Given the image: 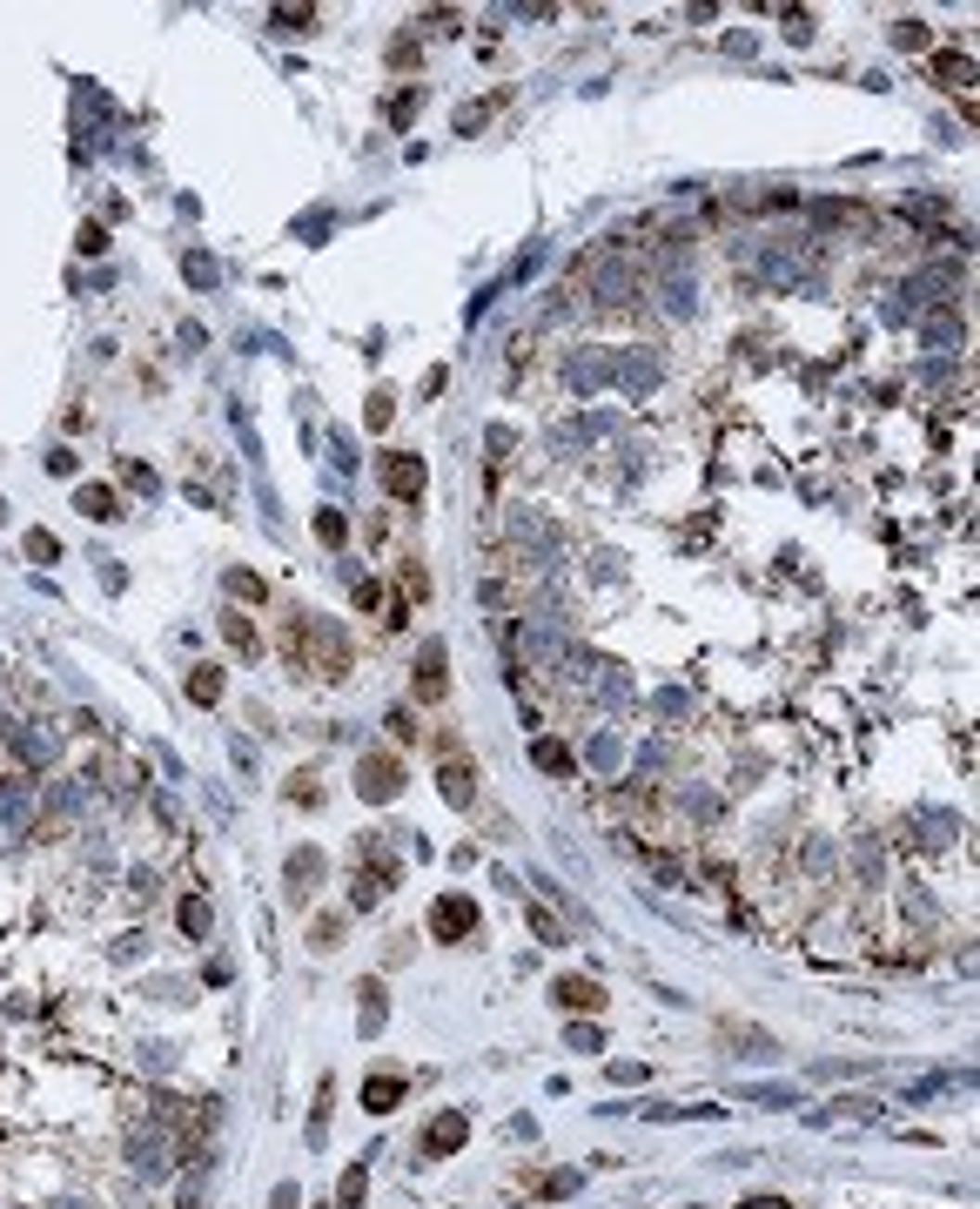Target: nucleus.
Returning <instances> with one entry per match:
<instances>
[{
	"label": "nucleus",
	"mask_w": 980,
	"mask_h": 1209,
	"mask_svg": "<svg viewBox=\"0 0 980 1209\" xmlns=\"http://www.w3.org/2000/svg\"><path fill=\"white\" fill-rule=\"evenodd\" d=\"M477 928V901L471 894H444L437 907H430V934H437V941H464Z\"/></svg>",
	"instance_id": "f257e3e1"
},
{
	"label": "nucleus",
	"mask_w": 980,
	"mask_h": 1209,
	"mask_svg": "<svg viewBox=\"0 0 980 1209\" xmlns=\"http://www.w3.org/2000/svg\"><path fill=\"white\" fill-rule=\"evenodd\" d=\"M356 793H363V800H396V793H403V766H396L390 753H369V760L356 766Z\"/></svg>",
	"instance_id": "f03ea898"
},
{
	"label": "nucleus",
	"mask_w": 980,
	"mask_h": 1209,
	"mask_svg": "<svg viewBox=\"0 0 980 1209\" xmlns=\"http://www.w3.org/2000/svg\"><path fill=\"white\" fill-rule=\"evenodd\" d=\"M383 491L390 498H403V504H410V498H423V457H383Z\"/></svg>",
	"instance_id": "7ed1b4c3"
},
{
	"label": "nucleus",
	"mask_w": 980,
	"mask_h": 1209,
	"mask_svg": "<svg viewBox=\"0 0 980 1209\" xmlns=\"http://www.w3.org/2000/svg\"><path fill=\"white\" fill-rule=\"evenodd\" d=\"M591 290H598V303H625L631 290H638V282H631L625 263H598V269H591Z\"/></svg>",
	"instance_id": "20e7f679"
},
{
	"label": "nucleus",
	"mask_w": 980,
	"mask_h": 1209,
	"mask_svg": "<svg viewBox=\"0 0 980 1209\" xmlns=\"http://www.w3.org/2000/svg\"><path fill=\"white\" fill-rule=\"evenodd\" d=\"M564 377H571V390H598L604 377H612V363H604V350H578Z\"/></svg>",
	"instance_id": "39448f33"
},
{
	"label": "nucleus",
	"mask_w": 980,
	"mask_h": 1209,
	"mask_svg": "<svg viewBox=\"0 0 980 1209\" xmlns=\"http://www.w3.org/2000/svg\"><path fill=\"white\" fill-rule=\"evenodd\" d=\"M74 511H81V517H101V525H108V517H122V498H114L108 484H81V491H74Z\"/></svg>",
	"instance_id": "423d86ee"
},
{
	"label": "nucleus",
	"mask_w": 980,
	"mask_h": 1209,
	"mask_svg": "<svg viewBox=\"0 0 980 1209\" xmlns=\"http://www.w3.org/2000/svg\"><path fill=\"white\" fill-rule=\"evenodd\" d=\"M417 693H423V699H437V693H444V645H437V639L417 652Z\"/></svg>",
	"instance_id": "0eeeda50"
},
{
	"label": "nucleus",
	"mask_w": 980,
	"mask_h": 1209,
	"mask_svg": "<svg viewBox=\"0 0 980 1209\" xmlns=\"http://www.w3.org/2000/svg\"><path fill=\"white\" fill-rule=\"evenodd\" d=\"M558 1001H564V1008H591V1015H598V1008H604V988L585 982V974H564V982H558Z\"/></svg>",
	"instance_id": "6e6552de"
},
{
	"label": "nucleus",
	"mask_w": 980,
	"mask_h": 1209,
	"mask_svg": "<svg viewBox=\"0 0 980 1209\" xmlns=\"http://www.w3.org/2000/svg\"><path fill=\"white\" fill-rule=\"evenodd\" d=\"M309 880H323V853H316V847H296V853H290V894H309Z\"/></svg>",
	"instance_id": "1a4fd4ad"
},
{
	"label": "nucleus",
	"mask_w": 980,
	"mask_h": 1209,
	"mask_svg": "<svg viewBox=\"0 0 980 1209\" xmlns=\"http://www.w3.org/2000/svg\"><path fill=\"white\" fill-rule=\"evenodd\" d=\"M396 1102H403V1082H396V1075H377V1082H363V1109H369V1115H390Z\"/></svg>",
	"instance_id": "9d476101"
},
{
	"label": "nucleus",
	"mask_w": 980,
	"mask_h": 1209,
	"mask_svg": "<svg viewBox=\"0 0 980 1209\" xmlns=\"http://www.w3.org/2000/svg\"><path fill=\"white\" fill-rule=\"evenodd\" d=\"M464 1129H471L464 1115H437V1129H430V1142H423V1149H430V1156H450V1149L464 1142Z\"/></svg>",
	"instance_id": "9b49d317"
},
{
	"label": "nucleus",
	"mask_w": 980,
	"mask_h": 1209,
	"mask_svg": "<svg viewBox=\"0 0 980 1209\" xmlns=\"http://www.w3.org/2000/svg\"><path fill=\"white\" fill-rule=\"evenodd\" d=\"M920 336H927L934 350H947V343H961V336H967V323H961L954 309H940V316H927V330H920Z\"/></svg>",
	"instance_id": "f8f14e48"
},
{
	"label": "nucleus",
	"mask_w": 980,
	"mask_h": 1209,
	"mask_svg": "<svg viewBox=\"0 0 980 1209\" xmlns=\"http://www.w3.org/2000/svg\"><path fill=\"white\" fill-rule=\"evenodd\" d=\"M618 384H625V390H651V384H658V357H625V363H618Z\"/></svg>",
	"instance_id": "ddd939ff"
},
{
	"label": "nucleus",
	"mask_w": 980,
	"mask_h": 1209,
	"mask_svg": "<svg viewBox=\"0 0 980 1209\" xmlns=\"http://www.w3.org/2000/svg\"><path fill=\"white\" fill-rule=\"evenodd\" d=\"M665 309H672V316H691V309H699V282L665 276Z\"/></svg>",
	"instance_id": "4468645a"
},
{
	"label": "nucleus",
	"mask_w": 980,
	"mask_h": 1209,
	"mask_svg": "<svg viewBox=\"0 0 980 1209\" xmlns=\"http://www.w3.org/2000/svg\"><path fill=\"white\" fill-rule=\"evenodd\" d=\"M188 699H195V706H215V699H222V672H215V666H195Z\"/></svg>",
	"instance_id": "2eb2a0df"
},
{
	"label": "nucleus",
	"mask_w": 980,
	"mask_h": 1209,
	"mask_svg": "<svg viewBox=\"0 0 980 1209\" xmlns=\"http://www.w3.org/2000/svg\"><path fill=\"white\" fill-rule=\"evenodd\" d=\"M437 780H444V800L450 806H471V766H444Z\"/></svg>",
	"instance_id": "dca6fc26"
},
{
	"label": "nucleus",
	"mask_w": 980,
	"mask_h": 1209,
	"mask_svg": "<svg viewBox=\"0 0 980 1209\" xmlns=\"http://www.w3.org/2000/svg\"><path fill=\"white\" fill-rule=\"evenodd\" d=\"M934 74H940V88H961V81L974 74V61H967V54H940V61H934Z\"/></svg>",
	"instance_id": "f3484780"
},
{
	"label": "nucleus",
	"mask_w": 980,
	"mask_h": 1209,
	"mask_svg": "<svg viewBox=\"0 0 980 1209\" xmlns=\"http://www.w3.org/2000/svg\"><path fill=\"white\" fill-rule=\"evenodd\" d=\"M531 760H537L544 773H571V753H564L558 739H537V746H531Z\"/></svg>",
	"instance_id": "a211bd4d"
},
{
	"label": "nucleus",
	"mask_w": 980,
	"mask_h": 1209,
	"mask_svg": "<svg viewBox=\"0 0 980 1209\" xmlns=\"http://www.w3.org/2000/svg\"><path fill=\"white\" fill-rule=\"evenodd\" d=\"M269 20L282 27V34H309V27H316V14H309V7H276Z\"/></svg>",
	"instance_id": "6ab92c4d"
},
{
	"label": "nucleus",
	"mask_w": 980,
	"mask_h": 1209,
	"mask_svg": "<svg viewBox=\"0 0 980 1209\" xmlns=\"http://www.w3.org/2000/svg\"><path fill=\"white\" fill-rule=\"evenodd\" d=\"M927 20H893V47H927Z\"/></svg>",
	"instance_id": "aec40b11"
},
{
	"label": "nucleus",
	"mask_w": 980,
	"mask_h": 1209,
	"mask_svg": "<svg viewBox=\"0 0 980 1209\" xmlns=\"http://www.w3.org/2000/svg\"><path fill=\"white\" fill-rule=\"evenodd\" d=\"M182 276L195 282V290H215V276H222V269L209 263V255H188V263H182Z\"/></svg>",
	"instance_id": "412c9836"
},
{
	"label": "nucleus",
	"mask_w": 980,
	"mask_h": 1209,
	"mask_svg": "<svg viewBox=\"0 0 980 1209\" xmlns=\"http://www.w3.org/2000/svg\"><path fill=\"white\" fill-rule=\"evenodd\" d=\"M222 631H228V645H236V652H255V631H249V618H242V612H228V618H222Z\"/></svg>",
	"instance_id": "4be33fe9"
},
{
	"label": "nucleus",
	"mask_w": 980,
	"mask_h": 1209,
	"mask_svg": "<svg viewBox=\"0 0 980 1209\" xmlns=\"http://www.w3.org/2000/svg\"><path fill=\"white\" fill-rule=\"evenodd\" d=\"M363 1190H369V1169L356 1163L350 1176H342V1209H363Z\"/></svg>",
	"instance_id": "5701e85b"
},
{
	"label": "nucleus",
	"mask_w": 980,
	"mask_h": 1209,
	"mask_svg": "<svg viewBox=\"0 0 980 1209\" xmlns=\"http://www.w3.org/2000/svg\"><path fill=\"white\" fill-rule=\"evenodd\" d=\"M27 813V786H0V820H20Z\"/></svg>",
	"instance_id": "b1692460"
},
{
	"label": "nucleus",
	"mask_w": 980,
	"mask_h": 1209,
	"mask_svg": "<svg viewBox=\"0 0 980 1209\" xmlns=\"http://www.w3.org/2000/svg\"><path fill=\"white\" fill-rule=\"evenodd\" d=\"M182 928L201 941V934H209V907H201V901H182Z\"/></svg>",
	"instance_id": "393cba45"
},
{
	"label": "nucleus",
	"mask_w": 980,
	"mask_h": 1209,
	"mask_svg": "<svg viewBox=\"0 0 980 1209\" xmlns=\"http://www.w3.org/2000/svg\"><path fill=\"white\" fill-rule=\"evenodd\" d=\"M27 558H41V565H54V558H61V544H54L47 531H34V538H27Z\"/></svg>",
	"instance_id": "a878e982"
},
{
	"label": "nucleus",
	"mask_w": 980,
	"mask_h": 1209,
	"mask_svg": "<svg viewBox=\"0 0 980 1209\" xmlns=\"http://www.w3.org/2000/svg\"><path fill=\"white\" fill-rule=\"evenodd\" d=\"M316 531H323V544H342V531H350V525H342L336 511H316Z\"/></svg>",
	"instance_id": "bb28decb"
},
{
	"label": "nucleus",
	"mask_w": 980,
	"mask_h": 1209,
	"mask_svg": "<svg viewBox=\"0 0 980 1209\" xmlns=\"http://www.w3.org/2000/svg\"><path fill=\"white\" fill-rule=\"evenodd\" d=\"M786 34L793 41H813V14H786Z\"/></svg>",
	"instance_id": "cd10ccee"
},
{
	"label": "nucleus",
	"mask_w": 980,
	"mask_h": 1209,
	"mask_svg": "<svg viewBox=\"0 0 980 1209\" xmlns=\"http://www.w3.org/2000/svg\"><path fill=\"white\" fill-rule=\"evenodd\" d=\"M128 484H135V491H161V484H155V471H148V464H128Z\"/></svg>",
	"instance_id": "c85d7f7f"
},
{
	"label": "nucleus",
	"mask_w": 980,
	"mask_h": 1209,
	"mask_svg": "<svg viewBox=\"0 0 980 1209\" xmlns=\"http://www.w3.org/2000/svg\"><path fill=\"white\" fill-rule=\"evenodd\" d=\"M276 1209H296V1190H282V1196H276Z\"/></svg>",
	"instance_id": "c756f323"
},
{
	"label": "nucleus",
	"mask_w": 980,
	"mask_h": 1209,
	"mask_svg": "<svg viewBox=\"0 0 980 1209\" xmlns=\"http://www.w3.org/2000/svg\"><path fill=\"white\" fill-rule=\"evenodd\" d=\"M0 517H7V504H0Z\"/></svg>",
	"instance_id": "7c9ffc66"
}]
</instances>
